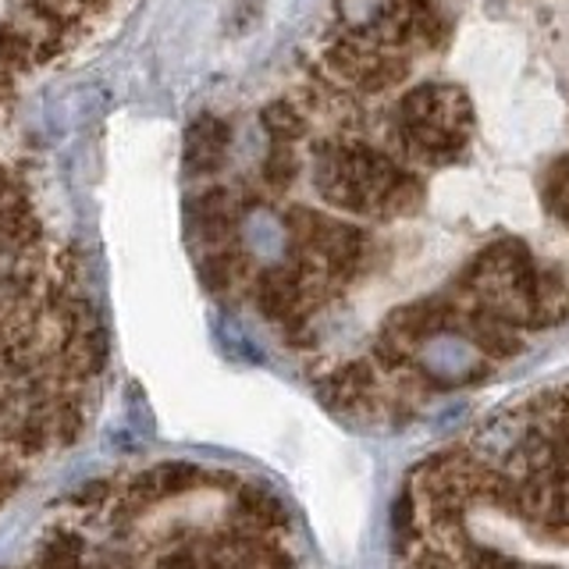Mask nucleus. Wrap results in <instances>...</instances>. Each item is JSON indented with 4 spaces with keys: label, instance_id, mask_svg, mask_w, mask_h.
<instances>
[{
    "label": "nucleus",
    "instance_id": "nucleus-10",
    "mask_svg": "<svg viewBox=\"0 0 569 569\" xmlns=\"http://www.w3.org/2000/svg\"><path fill=\"white\" fill-rule=\"evenodd\" d=\"M153 569H200V562H196V556L192 551H186V548H178V551H168L164 559H160Z\"/></svg>",
    "mask_w": 569,
    "mask_h": 569
},
{
    "label": "nucleus",
    "instance_id": "nucleus-1",
    "mask_svg": "<svg viewBox=\"0 0 569 569\" xmlns=\"http://www.w3.org/2000/svg\"><path fill=\"white\" fill-rule=\"evenodd\" d=\"M396 142L417 164L441 168L467 153L473 132V103L459 86L423 82L402 93L396 107Z\"/></svg>",
    "mask_w": 569,
    "mask_h": 569
},
{
    "label": "nucleus",
    "instance_id": "nucleus-2",
    "mask_svg": "<svg viewBox=\"0 0 569 569\" xmlns=\"http://www.w3.org/2000/svg\"><path fill=\"white\" fill-rule=\"evenodd\" d=\"M325 64L331 76L360 93H385V89L399 86L409 76L406 58H399L396 50H381L363 40H335L325 53Z\"/></svg>",
    "mask_w": 569,
    "mask_h": 569
},
{
    "label": "nucleus",
    "instance_id": "nucleus-4",
    "mask_svg": "<svg viewBox=\"0 0 569 569\" xmlns=\"http://www.w3.org/2000/svg\"><path fill=\"white\" fill-rule=\"evenodd\" d=\"M236 506H239L246 530L263 533V538H271V533H281L284 527H289V512H284V506L278 502V498L263 488H242Z\"/></svg>",
    "mask_w": 569,
    "mask_h": 569
},
{
    "label": "nucleus",
    "instance_id": "nucleus-5",
    "mask_svg": "<svg viewBox=\"0 0 569 569\" xmlns=\"http://www.w3.org/2000/svg\"><path fill=\"white\" fill-rule=\"evenodd\" d=\"M228 150V129L218 118H203L189 132V164L196 171H213L224 160Z\"/></svg>",
    "mask_w": 569,
    "mask_h": 569
},
{
    "label": "nucleus",
    "instance_id": "nucleus-8",
    "mask_svg": "<svg viewBox=\"0 0 569 569\" xmlns=\"http://www.w3.org/2000/svg\"><path fill=\"white\" fill-rule=\"evenodd\" d=\"M566 192H569V153L551 160V164L545 168V178H541V196H545V203L551 210H556V203L562 200Z\"/></svg>",
    "mask_w": 569,
    "mask_h": 569
},
{
    "label": "nucleus",
    "instance_id": "nucleus-7",
    "mask_svg": "<svg viewBox=\"0 0 569 569\" xmlns=\"http://www.w3.org/2000/svg\"><path fill=\"white\" fill-rule=\"evenodd\" d=\"M263 129L274 139V147H292V142H299L302 136H307L310 121L292 100H278L263 111Z\"/></svg>",
    "mask_w": 569,
    "mask_h": 569
},
{
    "label": "nucleus",
    "instance_id": "nucleus-11",
    "mask_svg": "<svg viewBox=\"0 0 569 569\" xmlns=\"http://www.w3.org/2000/svg\"><path fill=\"white\" fill-rule=\"evenodd\" d=\"M82 569H107L103 562H93V566H82Z\"/></svg>",
    "mask_w": 569,
    "mask_h": 569
},
{
    "label": "nucleus",
    "instance_id": "nucleus-9",
    "mask_svg": "<svg viewBox=\"0 0 569 569\" xmlns=\"http://www.w3.org/2000/svg\"><path fill=\"white\" fill-rule=\"evenodd\" d=\"M22 480H26V470L18 467L14 459L0 456V502H8V498L22 488Z\"/></svg>",
    "mask_w": 569,
    "mask_h": 569
},
{
    "label": "nucleus",
    "instance_id": "nucleus-3",
    "mask_svg": "<svg viewBox=\"0 0 569 569\" xmlns=\"http://www.w3.org/2000/svg\"><path fill=\"white\" fill-rule=\"evenodd\" d=\"M203 473L192 467V462H160V467L142 473L129 498L136 506H147V502H157V498H171V495H182L189 491L192 485H200Z\"/></svg>",
    "mask_w": 569,
    "mask_h": 569
},
{
    "label": "nucleus",
    "instance_id": "nucleus-6",
    "mask_svg": "<svg viewBox=\"0 0 569 569\" xmlns=\"http://www.w3.org/2000/svg\"><path fill=\"white\" fill-rule=\"evenodd\" d=\"M36 569H82V538L71 527L50 530L36 556Z\"/></svg>",
    "mask_w": 569,
    "mask_h": 569
}]
</instances>
